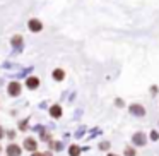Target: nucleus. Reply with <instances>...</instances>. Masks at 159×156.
<instances>
[{"label":"nucleus","instance_id":"9","mask_svg":"<svg viewBox=\"0 0 159 156\" xmlns=\"http://www.w3.org/2000/svg\"><path fill=\"white\" fill-rule=\"evenodd\" d=\"M63 77H65V72H63L62 69H55V70H53V79H55V81H63Z\"/></svg>","mask_w":159,"mask_h":156},{"label":"nucleus","instance_id":"16","mask_svg":"<svg viewBox=\"0 0 159 156\" xmlns=\"http://www.w3.org/2000/svg\"><path fill=\"white\" fill-rule=\"evenodd\" d=\"M99 148H101V149H108V148H110V144H108V142H103V144H101Z\"/></svg>","mask_w":159,"mask_h":156},{"label":"nucleus","instance_id":"15","mask_svg":"<svg viewBox=\"0 0 159 156\" xmlns=\"http://www.w3.org/2000/svg\"><path fill=\"white\" fill-rule=\"evenodd\" d=\"M41 139H43V141H48V139H50V135L46 134V132H43V134H41Z\"/></svg>","mask_w":159,"mask_h":156},{"label":"nucleus","instance_id":"6","mask_svg":"<svg viewBox=\"0 0 159 156\" xmlns=\"http://www.w3.org/2000/svg\"><path fill=\"white\" fill-rule=\"evenodd\" d=\"M50 115H52L53 118H60L62 117V108H60L58 105H53V106L50 108Z\"/></svg>","mask_w":159,"mask_h":156},{"label":"nucleus","instance_id":"1","mask_svg":"<svg viewBox=\"0 0 159 156\" xmlns=\"http://www.w3.org/2000/svg\"><path fill=\"white\" fill-rule=\"evenodd\" d=\"M28 28L31 29L33 33H39L43 29V24H41V21H39V19H31V21L28 22Z\"/></svg>","mask_w":159,"mask_h":156},{"label":"nucleus","instance_id":"7","mask_svg":"<svg viewBox=\"0 0 159 156\" xmlns=\"http://www.w3.org/2000/svg\"><path fill=\"white\" fill-rule=\"evenodd\" d=\"M130 111H132L134 115H137V117H142V115L145 113V110L140 106V105H132V106H130Z\"/></svg>","mask_w":159,"mask_h":156},{"label":"nucleus","instance_id":"4","mask_svg":"<svg viewBox=\"0 0 159 156\" xmlns=\"http://www.w3.org/2000/svg\"><path fill=\"white\" fill-rule=\"evenodd\" d=\"M134 144H137V146H144L145 144V135L142 134V132L134 134Z\"/></svg>","mask_w":159,"mask_h":156},{"label":"nucleus","instance_id":"19","mask_svg":"<svg viewBox=\"0 0 159 156\" xmlns=\"http://www.w3.org/2000/svg\"><path fill=\"white\" fill-rule=\"evenodd\" d=\"M108 156H116V154H108Z\"/></svg>","mask_w":159,"mask_h":156},{"label":"nucleus","instance_id":"17","mask_svg":"<svg viewBox=\"0 0 159 156\" xmlns=\"http://www.w3.org/2000/svg\"><path fill=\"white\" fill-rule=\"evenodd\" d=\"M31 156H50V154H41V153H33Z\"/></svg>","mask_w":159,"mask_h":156},{"label":"nucleus","instance_id":"3","mask_svg":"<svg viewBox=\"0 0 159 156\" xmlns=\"http://www.w3.org/2000/svg\"><path fill=\"white\" fill-rule=\"evenodd\" d=\"M7 154L9 156H21V148L16 146V144H11L7 148Z\"/></svg>","mask_w":159,"mask_h":156},{"label":"nucleus","instance_id":"2","mask_svg":"<svg viewBox=\"0 0 159 156\" xmlns=\"http://www.w3.org/2000/svg\"><path fill=\"white\" fill-rule=\"evenodd\" d=\"M9 94H11V96H17L19 93H21V84L19 83H11L9 84Z\"/></svg>","mask_w":159,"mask_h":156},{"label":"nucleus","instance_id":"11","mask_svg":"<svg viewBox=\"0 0 159 156\" xmlns=\"http://www.w3.org/2000/svg\"><path fill=\"white\" fill-rule=\"evenodd\" d=\"M21 43H22V36L21 35L12 36V45H14V46H21Z\"/></svg>","mask_w":159,"mask_h":156},{"label":"nucleus","instance_id":"13","mask_svg":"<svg viewBox=\"0 0 159 156\" xmlns=\"http://www.w3.org/2000/svg\"><path fill=\"white\" fill-rule=\"evenodd\" d=\"M151 139H152V141H157V139H159V134H157L156 130H152V132H151Z\"/></svg>","mask_w":159,"mask_h":156},{"label":"nucleus","instance_id":"8","mask_svg":"<svg viewBox=\"0 0 159 156\" xmlns=\"http://www.w3.org/2000/svg\"><path fill=\"white\" fill-rule=\"evenodd\" d=\"M24 148L28 149V151H36V141H34V139H31V137H28L24 141Z\"/></svg>","mask_w":159,"mask_h":156},{"label":"nucleus","instance_id":"5","mask_svg":"<svg viewBox=\"0 0 159 156\" xmlns=\"http://www.w3.org/2000/svg\"><path fill=\"white\" fill-rule=\"evenodd\" d=\"M26 86H28L29 89H36V87L39 86V79H38V77H28V81H26Z\"/></svg>","mask_w":159,"mask_h":156},{"label":"nucleus","instance_id":"14","mask_svg":"<svg viewBox=\"0 0 159 156\" xmlns=\"http://www.w3.org/2000/svg\"><path fill=\"white\" fill-rule=\"evenodd\" d=\"M52 148L53 149H62V144H60V142H52Z\"/></svg>","mask_w":159,"mask_h":156},{"label":"nucleus","instance_id":"12","mask_svg":"<svg viewBox=\"0 0 159 156\" xmlns=\"http://www.w3.org/2000/svg\"><path fill=\"white\" fill-rule=\"evenodd\" d=\"M125 154H127V156H135V151L132 148H127V149H125Z\"/></svg>","mask_w":159,"mask_h":156},{"label":"nucleus","instance_id":"10","mask_svg":"<svg viewBox=\"0 0 159 156\" xmlns=\"http://www.w3.org/2000/svg\"><path fill=\"white\" fill-rule=\"evenodd\" d=\"M69 154H70V156H79V154H80V148H79V146H70Z\"/></svg>","mask_w":159,"mask_h":156},{"label":"nucleus","instance_id":"18","mask_svg":"<svg viewBox=\"0 0 159 156\" xmlns=\"http://www.w3.org/2000/svg\"><path fill=\"white\" fill-rule=\"evenodd\" d=\"M2 137H4V129L0 127V139H2Z\"/></svg>","mask_w":159,"mask_h":156}]
</instances>
